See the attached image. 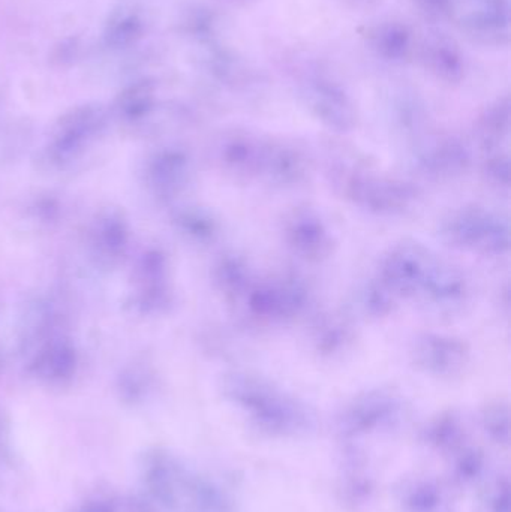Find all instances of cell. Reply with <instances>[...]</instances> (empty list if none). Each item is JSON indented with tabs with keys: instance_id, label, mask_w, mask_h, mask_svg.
Wrapping results in <instances>:
<instances>
[{
	"instance_id": "4",
	"label": "cell",
	"mask_w": 511,
	"mask_h": 512,
	"mask_svg": "<svg viewBox=\"0 0 511 512\" xmlns=\"http://www.w3.org/2000/svg\"><path fill=\"white\" fill-rule=\"evenodd\" d=\"M434 262L425 246L402 242L381 258L377 277L398 297H416Z\"/></svg>"
},
{
	"instance_id": "12",
	"label": "cell",
	"mask_w": 511,
	"mask_h": 512,
	"mask_svg": "<svg viewBox=\"0 0 511 512\" xmlns=\"http://www.w3.org/2000/svg\"><path fill=\"white\" fill-rule=\"evenodd\" d=\"M215 282L225 297L234 301L242 300L254 283L248 259L234 252L222 256L215 267Z\"/></svg>"
},
{
	"instance_id": "13",
	"label": "cell",
	"mask_w": 511,
	"mask_h": 512,
	"mask_svg": "<svg viewBox=\"0 0 511 512\" xmlns=\"http://www.w3.org/2000/svg\"><path fill=\"white\" fill-rule=\"evenodd\" d=\"M261 153H263V147L257 146L254 141L234 137L222 146L219 161L231 176L246 179V177L258 176Z\"/></svg>"
},
{
	"instance_id": "18",
	"label": "cell",
	"mask_w": 511,
	"mask_h": 512,
	"mask_svg": "<svg viewBox=\"0 0 511 512\" xmlns=\"http://www.w3.org/2000/svg\"><path fill=\"white\" fill-rule=\"evenodd\" d=\"M5 444H6L5 427H3L2 420H0V453H3V450H5Z\"/></svg>"
},
{
	"instance_id": "3",
	"label": "cell",
	"mask_w": 511,
	"mask_h": 512,
	"mask_svg": "<svg viewBox=\"0 0 511 512\" xmlns=\"http://www.w3.org/2000/svg\"><path fill=\"white\" fill-rule=\"evenodd\" d=\"M440 234L453 248L486 256L506 255L510 249L509 221L485 207L468 206L455 210L444 219Z\"/></svg>"
},
{
	"instance_id": "2",
	"label": "cell",
	"mask_w": 511,
	"mask_h": 512,
	"mask_svg": "<svg viewBox=\"0 0 511 512\" xmlns=\"http://www.w3.org/2000/svg\"><path fill=\"white\" fill-rule=\"evenodd\" d=\"M224 390L255 423L270 432L294 433L308 427L306 409L261 376L230 373L225 378Z\"/></svg>"
},
{
	"instance_id": "9",
	"label": "cell",
	"mask_w": 511,
	"mask_h": 512,
	"mask_svg": "<svg viewBox=\"0 0 511 512\" xmlns=\"http://www.w3.org/2000/svg\"><path fill=\"white\" fill-rule=\"evenodd\" d=\"M413 164L419 174L428 179H452L470 168L471 155L461 143L438 141L417 150Z\"/></svg>"
},
{
	"instance_id": "11",
	"label": "cell",
	"mask_w": 511,
	"mask_h": 512,
	"mask_svg": "<svg viewBox=\"0 0 511 512\" xmlns=\"http://www.w3.org/2000/svg\"><path fill=\"white\" fill-rule=\"evenodd\" d=\"M353 336L350 319L342 313L320 316L312 327V342L323 357H336L347 351Z\"/></svg>"
},
{
	"instance_id": "6",
	"label": "cell",
	"mask_w": 511,
	"mask_h": 512,
	"mask_svg": "<svg viewBox=\"0 0 511 512\" xmlns=\"http://www.w3.org/2000/svg\"><path fill=\"white\" fill-rule=\"evenodd\" d=\"M284 239L291 252L305 261H323L332 254V234L321 216L311 209H296L287 216Z\"/></svg>"
},
{
	"instance_id": "17",
	"label": "cell",
	"mask_w": 511,
	"mask_h": 512,
	"mask_svg": "<svg viewBox=\"0 0 511 512\" xmlns=\"http://www.w3.org/2000/svg\"><path fill=\"white\" fill-rule=\"evenodd\" d=\"M159 505L149 495L131 496L126 502L125 512H156Z\"/></svg>"
},
{
	"instance_id": "8",
	"label": "cell",
	"mask_w": 511,
	"mask_h": 512,
	"mask_svg": "<svg viewBox=\"0 0 511 512\" xmlns=\"http://www.w3.org/2000/svg\"><path fill=\"white\" fill-rule=\"evenodd\" d=\"M311 171L309 156L290 144L263 147L258 176L279 188H293L305 182Z\"/></svg>"
},
{
	"instance_id": "15",
	"label": "cell",
	"mask_w": 511,
	"mask_h": 512,
	"mask_svg": "<svg viewBox=\"0 0 511 512\" xmlns=\"http://www.w3.org/2000/svg\"><path fill=\"white\" fill-rule=\"evenodd\" d=\"M483 176L492 188L507 191L510 188V159L507 155H494L483 164Z\"/></svg>"
},
{
	"instance_id": "1",
	"label": "cell",
	"mask_w": 511,
	"mask_h": 512,
	"mask_svg": "<svg viewBox=\"0 0 511 512\" xmlns=\"http://www.w3.org/2000/svg\"><path fill=\"white\" fill-rule=\"evenodd\" d=\"M330 174L342 197L377 215H401L422 195L414 183L380 176L356 161L335 162Z\"/></svg>"
},
{
	"instance_id": "5",
	"label": "cell",
	"mask_w": 511,
	"mask_h": 512,
	"mask_svg": "<svg viewBox=\"0 0 511 512\" xmlns=\"http://www.w3.org/2000/svg\"><path fill=\"white\" fill-rule=\"evenodd\" d=\"M417 295L434 312L455 315L468 303L470 283L461 268L435 261Z\"/></svg>"
},
{
	"instance_id": "16",
	"label": "cell",
	"mask_w": 511,
	"mask_h": 512,
	"mask_svg": "<svg viewBox=\"0 0 511 512\" xmlns=\"http://www.w3.org/2000/svg\"><path fill=\"white\" fill-rule=\"evenodd\" d=\"M72 512H119L117 502L110 496H93Z\"/></svg>"
},
{
	"instance_id": "7",
	"label": "cell",
	"mask_w": 511,
	"mask_h": 512,
	"mask_svg": "<svg viewBox=\"0 0 511 512\" xmlns=\"http://www.w3.org/2000/svg\"><path fill=\"white\" fill-rule=\"evenodd\" d=\"M414 363L435 376H453L470 361V349L461 339L444 334H423L414 342Z\"/></svg>"
},
{
	"instance_id": "10",
	"label": "cell",
	"mask_w": 511,
	"mask_h": 512,
	"mask_svg": "<svg viewBox=\"0 0 511 512\" xmlns=\"http://www.w3.org/2000/svg\"><path fill=\"white\" fill-rule=\"evenodd\" d=\"M399 402L386 391H372L357 399L345 415V421L354 429H371L393 420L398 414Z\"/></svg>"
},
{
	"instance_id": "14",
	"label": "cell",
	"mask_w": 511,
	"mask_h": 512,
	"mask_svg": "<svg viewBox=\"0 0 511 512\" xmlns=\"http://www.w3.org/2000/svg\"><path fill=\"white\" fill-rule=\"evenodd\" d=\"M398 298L392 289L375 277L356 292V309L369 318H384L395 310Z\"/></svg>"
}]
</instances>
